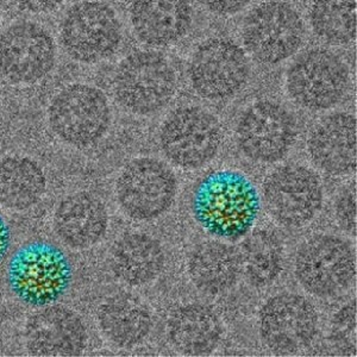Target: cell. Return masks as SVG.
<instances>
[{
	"label": "cell",
	"mask_w": 357,
	"mask_h": 357,
	"mask_svg": "<svg viewBox=\"0 0 357 357\" xmlns=\"http://www.w3.org/2000/svg\"><path fill=\"white\" fill-rule=\"evenodd\" d=\"M8 281L20 301L45 307L67 292L72 281V266L56 245L36 241L15 252L8 262Z\"/></svg>",
	"instance_id": "4"
},
{
	"label": "cell",
	"mask_w": 357,
	"mask_h": 357,
	"mask_svg": "<svg viewBox=\"0 0 357 357\" xmlns=\"http://www.w3.org/2000/svg\"><path fill=\"white\" fill-rule=\"evenodd\" d=\"M223 328L220 318L202 304L180 306L172 313L167 335L178 353L200 356L215 351L220 344Z\"/></svg>",
	"instance_id": "20"
},
{
	"label": "cell",
	"mask_w": 357,
	"mask_h": 357,
	"mask_svg": "<svg viewBox=\"0 0 357 357\" xmlns=\"http://www.w3.org/2000/svg\"><path fill=\"white\" fill-rule=\"evenodd\" d=\"M241 33L248 55L262 65L275 66L301 50L306 40V25L296 6L269 0L248 13Z\"/></svg>",
	"instance_id": "5"
},
{
	"label": "cell",
	"mask_w": 357,
	"mask_h": 357,
	"mask_svg": "<svg viewBox=\"0 0 357 357\" xmlns=\"http://www.w3.org/2000/svg\"><path fill=\"white\" fill-rule=\"evenodd\" d=\"M222 142L223 130L218 118L202 106H180L167 116L160 129L163 154L173 165L188 171L211 162Z\"/></svg>",
	"instance_id": "8"
},
{
	"label": "cell",
	"mask_w": 357,
	"mask_h": 357,
	"mask_svg": "<svg viewBox=\"0 0 357 357\" xmlns=\"http://www.w3.org/2000/svg\"><path fill=\"white\" fill-rule=\"evenodd\" d=\"M60 41L74 61L98 63L114 56L122 45V22L111 5L82 0L72 5L62 18Z\"/></svg>",
	"instance_id": "6"
},
{
	"label": "cell",
	"mask_w": 357,
	"mask_h": 357,
	"mask_svg": "<svg viewBox=\"0 0 357 357\" xmlns=\"http://www.w3.org/2000/svg\"><path fill=\"white\" fill-rule=\"evenodd\" d=\"M25 340L33 356H77L85 349L87 333L77 313L49 305L29 319Z\"/></svg>",
	"instance_id": "18"
},
{
	"label": "cell",
	"mask_w": 357,
	"mask_h": 357,
	"mask_svg": "<svg viewBox=\"0 0 357 357\" xmlns=\"http://www.w3.org/2000/svg\"><path fill=\"white\" fill-rule=\"evenodd\" d=\"M56 62V45L47 29L20 21L0 33V74L15 85L45 79Z\"/></svg>",
	"instance_id": "14"
},
{
	"label": "cell",
	"mask_w": 357,
	"mask_h": 357,
	"mask_svg": "<svg viewBox=\"0 0 357 357\" xmlns=\"http://www.w3.org/2000/svg\"><path fill=\"white\" fill-rule=\"evenodd\" d=\"M207 11L217 16H235L250 5L252 0H198Z\"/></svg>",
	"instance_id": "28"
},
{
	"label": "cell",
	"mask_w": 357,
	"mask_h": 357,
	"mask_svg": "<svg viewBox=\"0 0 357 357\" xmlns=\"http://www.w3.org/2000/svg\"><path fill=\"white\" fill-rule=\"evenodd\" d=\"M109 224L104 204L82 192L66 198L54 217L57 236L69 247L86 249L102 240Z\"/></svg>",
	"instance_id": "19"
},
{
	"label": "cell",
	"mask_w": 357,
	"mask_h": 357,
	"mask_svg": "<svg viewBox=\"0 0 357 357\" xmlns=\"http://www.w3.org/2000/svg\"><path fill=\"white\" fill-rule=\"evenodd\" d=\"M294 275L312 296L323 299L341 296L356 276L354 247L340 236H312L296 250Z\"/></svg>",
	"instance_id": "7"
},
{
	"label": "cell",
	"mask_w": 357,
	"mask_h": 357,
	"mask_svg": "<svg viewBox=\"0 0 357 357\" xmlns=\"http://www.w3.org/2000/svg\"><path fill=\"white\" fill-rule=\"evenodd\" d=\"M238 254L244 275L257 289L272 284L284 267V247L280 238L269 230L252 232Z\"/></svg>",
	"instance_id": "25"
},
{
	"label": "cell",
	"mask_w": 357,
	"mask_h": 357,
	"mask_svg": "<svg viewBox=\"0 0 357 357\" xmlns=\"http://www.w3.org/2000/svg\"><path fill=\"white\" fill-rule=\"evenodd\" d=\"M260 197L249 178L237 171L206 175L192 195V213L205 231L237 241L252 230L260 212Z\"/></svg>",
	"instance_id": "1"
},
{
	"label": "cell",
	"mask_w": 357,
	"mask_h": 357,
	"mask_svg": "<svg viewBox=\"0 0 357 357\" xmlns=\"http://www.w3.org/2000/svg\"><path fill=\"white\" fill-rule=\"evenodd\" d=\"M350 69L338 54L323 47L301 52L284 75V89L307 111H326L341 104L349 91Z\"/></svg>",
	"instance_id": "3"
},
{
	"label": "cell",
	"mask_w": 357,
	"mask_h": 357,
	"mask_svg": "<svg viewBox=\"0 0 357 357\" xmlns=\"http://www.w3.org/2000/svg\"><path fill=\"white\" fill-rule=\"evenodd\" d=\"M235 135L237 146L245 158L252 162L275 163L292 151L298 123L286 106L262 99L242 112Z\"/></svg>",
	"instance_id": "11"
},
{
	"label": "cell",
	"mask_w": 357,
	"mask_h": 357,
	"mask_svg": "<svg viewBox=\"0 0 357 357\" xmlns=\"http://www.w3.org/2000/svg\"><path fill=\"white\" fill-rule=\"evenodd\" d=\"M110 102L102 89L87 84L67 86L54 97L49 126L57 137L74 146H89L104 137L110 126Z\"/></svg>",
	"instance_id": "10"
},
{
	"label": "cell",
	"mask_w": 357,
	"mask_h": 357,
	"mask_svg": "<svg viewBox=\"0 0 357 357\" xmlns=\"http://www.w3.org/2000/svg\"><path fill=\"white\" fill-rule=\"evenodd\" d=\"M11 245V230L4 218L0 215V261L8 255Z\"/></svg>",
	"instance_id": "31"
},
{
	"label": "cell",
	"mask_w": 357,
	"mask_h": 357,
	"mask_svg": "<svg viewBox=\"0 0 357 357\" xmlns=\"http://www.w3.org/2000/svg\"><path fill=\"white\" fill-rule=\"evenodd\" d=\"M129 13L135 36L151 48L181 41L195 17L191 0H132Z\"/></svg>",
	"instance_id": "16"
},
{
	"label": "cell",
	"mask_w": 357,
	"mask_h": 357,
	"mask_svg": "<svg viewBox=\"0 0 357 357\" xmlns=\"http://www.w3.org/2000/svg\"><path fill=\"white\" fill-rule=\"evenodd\" d=\"M114 94L131 114L151 116L169 105L178 87L171 61L156 50H137L119 62L114 74Z\"/></svg>",
	"instance_id": "2"
},
{
	"label": "cell",
	"mask_w": 357,
	"mask_h": 357,
	"mask_svg": "<svg viewBox=\"0 0 357 357\" xmlns=\"http://www.w3.org/2000/svg\"><path fill=\"white\" fill-rule=\"evenodd\" d=\"M335 215L342 229L356 236V183L343 187L335 202Z\"/></svg>",
	"instance_id": "27"
},
{
	"label": "cell",
	"mask_w": 357,
	"mask_h": 357,
	"mask_svg": "<svg viewBox=\"0 0 357 357\" xmlns=\"http://www.w3.org/2000/svg\"><path fill=\"white\" fill-rule=\"evenodd\" d=\"M98 323L104 336L119 348H132L142 343L153 326L149 310L131 294L107 299L98 310Z\"/></svg>",
	"instance_id": "23"
},
{
	"label": "cell",
	"mask_w": 357,
	"mask_h": 357,
	"mask_svg": "<svg viewBox=\"0 0 357 357\" xmlns=\"http://www.w3.org/2000/svg\"><path fill=\"white\" fill-rule=\"evenodd\" d=\"M166 255L162 245L146 234H128L111 249L112 271L123 282L143 286L156 279L163 271Z\"/></svg>",
	"instance_id": "22"
},
{
	"label": "cell",
	"mask_w": 357,
	"mask_h": 357,
	"mask_svg": "<svg viewBox=\"0 0 357 357\" xmlns=\"http://www.w3.org/2000/svg\"><path fill=\"white\" fill-rule=\"evenodd\" d=\"M178 192V180L171 167L154 158H135L128 163L116 183V195L123 211L136 220H153L171 208Z\"/></svg>",
	"instance_id": "12"
},
{
	"label": "cell",
	"mask_w": 357,
	"mask_h": 357,
	"mask_svg": "<svg viewBox=\"0 0 357 357\" xmlns=\"http://www.w3.org/2000/svg\"><path fill=\"white\" fill-rule=\"evenodd\" d=\"M187 269L197 289L207 294H220L232 289L240 278V254L223 242H203L190 252Z\"/></svg>",
	"instance_id": "21"
},
{
	"label": "cell",
	"mask_w": 357,
	"mask_h": 357,
	"mask_svg": "<svg viewBox=\"0 0 357 357\" xmlns=\"http://www.w3.org/2000/svg\"><path fill=\"white\" fill-rule=\"evenodd\" d=\"M252 63L238 43L213 37L200 43L187 65V77L200 97L212 102L231 99L247 85Z\"/></svg>",
	"instance_id": "9"
},
{
	"label": "cell",
	"mask_w": 357,
	"mask_h": 357,
	"mask_svg": "<svg viewBox=\"0 0 357 357\" xmlns=\"http://www.w3.org/2000/svg\"><path fill=\"white\" fill-rule=\"evenodd\" d=\"M335 333L337 336H345V333H353L356 329V303L351 301L335 316Z\"/></svg>",
	"instance_id": "29"
},
{
	"label": "cell",
	"mask_w": 357,
	"mask_h": 357,
	"mask_svg": "<svg viewBox=\"0 0 357 357\" xmlns=\"http://www.w3.org/2000/svg\"><path fill=\"white\" fill-rule=\"evenodd\" d=\"M310 25L326 45H347L356 38V0H312Z\"/></svg>",
	"instance_id": "26"
},
{
	"label": "cell",
	"mask_w": 357,
	"mask_h": 357,
	"mask_svg": "<svg viewBox=\"0 0 357 357\" xmlns=\"http://www.w3.org/2000/svg\"><path fill=\"white\" fill-rule=\"evenodd\" d=\"M17 8L29 13H48L56 10L65 0H13Z\"/></svg>",
	"instance_id": "30"
},
{
	"label": "cell",
	"mask_w": 357,
	"mask_h": 357,
	"mask_svg": "<svg viewBox=\"0 0 357 357\" xmlns=\"http://www.w3.org/2000/svg\"><path fill=\"white\" fill-rule=\"evenodd\" d=\"M45 178L28 158H8L0 162V204L13 210H26L41 199Z\"/></svg>",
	"instance_id": "24"
},
{
	"label": "cell",
	"mask_w": 357,
	"mask_h": 357,
	"mask_svg": "<svg viewBox=\"0 0 357 357\" xmlns=\"http://www.w3.org/2000/svg\"><path fill=\"white\" fill-rule=\"evenodd\" d=\"M0 20H1V8H0Z\"/></svg>",
	"instance_id": "32"
},
{
	"label": "cell",
	"mask_w": 357,
	"mask_h": 357,
	"mask_svg": "<svg viewBox=\"0 0 357 357\" xmlns=\"http://www.w3.org/2000/svg\"><path fill=\"white\" fill-rule=\"evenodd\" d=\"M260 335L272 353L292 355L307 348L318 331L312 303L296 293L272 296L260 311Z\"/></svg>",
	"instance_id": "15"
},
{
	"label": "cell",
	"mask_w": 357,
	"mask_h": 357,
	"mask_svg": "<svg viewBox=\"0 0 357 357\" xmlns=\"http://www.w3.org/2000/svg\"><path fill=\"white\" fill-rule=\"evenodd\" d=\"M323 185L309 167L289 163L278 167L264 183V198L274 220L284 227L309 224L321 211Z\"/></svg>",
	"instance_id": "13"
},
{
	"label": "cell",
	"mask_w": 357,
	"mask_h": 357,
	"mask_svg": "<svg viewBox=\"0 0 357 357\" xmlns=\"http://www.w3.org/2000/svg\"><path fill=\"white\" fill-rule=\"evenodd\" d=\"M312 162L330 175L350 174L356 169V117L335 112L314 124L307 138Z\"/></svg>",
	"instance_id": "17"
}]
</instances>
